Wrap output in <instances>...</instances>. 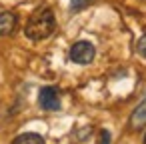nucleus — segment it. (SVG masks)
<instances>
[{"label": "nucleus", "instance_id": "nucleus-1", "mask_svg": "<svg viewBox=\"0 0 146 144\" xmlns=\"http://www.w3.org/2000/svg\"><path fill=\"white\" fill-rule=\"evenodd\" d=\"M54 30H56V16H54L52 8H40V10H36L30 16V20L26 22V26H24L26 38H30L34 42L48 38Z\"/></svg>", "mask_w": 146, "mask_h": 144}, {"label": "nucleus", "instance_id": "nucleus-2", "mask_svg": "<svg viewBox=\"0 0 146 144\" xmlns=\"http://www.w3.org/2000/svg\"><path fill=\"white\" fill-rule=\"evenodd\" d=\"M68 56H70V60H72L74 64L86 66V64H90V62L94 60V56H96V48H94V44L88 42V40H78V42L72 44Z\"/></svg>", "mask_w": 146, "mask_h": 144}, {"label": "nucleus", "instance_id": "nucleus-3", "mask_svg": "<svg viewBox=\"0 0 146 144\" xmlns=\"http://www.w3.org/2000/svg\"><path fill=\"white\" fill-rule=\"evenodd\" d=\"M38 104L42 110H60V90L56 86H44L38 92Z\"/></svg>", "mask_w": 146, "mask_h": 144}, {"label": "nucleus", "instance_id": "nucleus-4", "mask_svg": "<svg viewBox=\"0 0 146 144\" xmlns=\"http://www.w3.org/2000/svg\"><path fill=\"white\" fill-rule=\"evenodd\" d=\"M18 16L14 12H2L0 14V36H10L16 30Z\"/></svg>", "mask_w": 146, "mask_h": 144}, {"label": "nucleus", "instance_id": "nucleus-5", "mask_svg": "<svg viewBox=\"0 0 146 144\" xmlns=\"http://www.w3.org/2000/svg\"><path fill=\"white\" fill-rule=\"evenodd\" d=\"M146 126V98L134 108V112L130 114V128L132 130H140Z\"/></svg>", "mask_w": 146, "mask_h": 144}, {"label": "nucleus", "instance_id": "nucleus-6", "mask_svg": "<svg viewBox=\"0 0 146 144\" xmlns=\"http://www.w3.org/2000/svg\"><path fill=\"white\" fill-rule=\"evenodd\" d=\"M12 144H46V142H44V138H42L40 134H36V132H24V134H18V136L12 140Z\"/></svg>", "mask_w": 146, "mask_h": 144}, {"label": "nucleus", "instance_id": "nucleus-7", "mask_svg": "<svg viewBox=\"0 0 146 144\" xmlns=\"http://www.w3.org/2000/svg\"><path fill=\"white\" fill-rule=\"evenodd\" d=\"M94 0H70V12L76 14V12H82L84 8H88Z\"/></svg>", "mask_w": 146, "mask_h": 144}, {"label": "nucleus", "instance_id": "nucleus-8", "mask_svg": "<svg viewBox=\"0 0 146 144\" xmlns=\"http://www.w3.org/2000/svg\"><path fill=\"white\" fill-rule=\"evenodd\" d=\"M136 52H138L140 56H144V58H146V34L138 40V44H136Z\"/></svg>", "mask_w": 146, "mask_h": 144}, {"label": "nucleus", "instance_id": "nucleus-9", "mask_svg": "<svg viewBox=\"0 0 146 144\" xmlns=\"http://www.w3.org/2000/svg\"><path fill=\"white\" fill-rule=\"evenodd\" d=\"M100 144H110V132L108 130L100 132Z\"/></svg>", "mask_w": 146, "mask_h": 144}, {"label": "nucleus", "instance_id": "nucleus-10", "mask_svg": "<svg viewBox=\"0 0 146 144\" xmlns=\"http://www.w3.org/2000/svg\"><path fill=\"white\" fill-rule=\"evenodd\" d=\"M144 144H146V134H144Z\"/></svg>", "mask_w": 146, "mask_h": 144}]
</instances>
